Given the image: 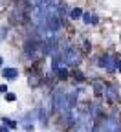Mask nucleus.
I'll use <instances>...</instances> for the list:
<instances>
[{"label":"nucleus","mask_w":121,"mask_h":132,"mask_svg":"<svg viewBox=\"0 0 121 132\" xmlns=\"http://www.w3.org/2000/svg\"><path fill=\"white\" fill-rule=\"evenodd\" d=\"M105 94H107V97L110 99L112 103H116V101H117V94H116V90H114L112 86H105Z\"/></svg>","instance_id":"20e7f679"},{"label":"nucleus","mask_w":121,"mask_h":132,"mask_svg":"<svg viewBox=\"0 0 121 132\" xmlns=\"http://www.w3.org/2000/svg\"><path fill=\"white\" fill-rule=\"evenodd\" d=\"M74 77H75V79H77V81H83V79H84V77H83V73H81V72H75V75H74Z\"/></svg>","instance_id":"9b49d317"},{"label":"nucleus","mask_w":121,"mask_h":132,"mask_svg":"<svg viewBox=\"0 0 121 132\" xmlns=\"http://www.w3.org/2000/svg\"><path fill=\"white\" fill-rule=\"evenodd\" d=\"M7 92V86L6 85H0V94H6Z\"/></svg>","instance_id":"f8f14e48"},{"label":"nucleus","mask_w":121,"mask_h":132,"mask_svg":"<svg viewBox=\"0 0 121 132\" xmlns=\"http://www.w3.org/2000/svg\"><path fill=\"white\" fill-rule=\"evenodd\" d=\"M6 33H7V29H6V28H0V42L6 39Z\"/></svg>","instance_id":"1a4fd4ad"},{"label":"nucleus","mask_w":121,"mask_h":132,"mask_svg":"<svg viewBox=\"0 0 121 132\" xmlns=\"http://www.w3.org/2000/svg\"><path fill=\"white\" fill-rule=\"evenodd\" d=\"M2 77H6L7 81H15L19 77V70L17 68H4L2 70Z\"/></svg>","instance_id":"7ed1b4c3"},{"label":"nucleus","mask_w":121,"mask_h":132,"mask_svg":"<svg viewBox=\"0 0 121 132\" xmlns=\"http://www.w3.org/2000/svg\"><path fill=\"white\" fill-rule=\"evenodd\" d=\"M53 106H55L57 112H64L66 108H70L68 103H66V95H64L62 90H57L55 92V95H53Z\"/></svg>","instance_id":"f257e3e1"},{"label":"nucleus","mask_w":121,"mask_h":132,"mask_svg":"<svg viewBox=\"0 0 121 132\" xmlns=\"http://www.w3.org/2000/svg\"><path fill=\"white\" fill-rule=\"evenodd\" d=\"M94 90H95V94L99 95V94H103V92H105V86H103L101 82H94Z\"/></svg>","instance_id":"6e6552de"},{"label":"nucleus","mask_w":121,"mask_h":132,"mask_svg":"<svg viewBox=\"0 0 121 132\" xmlns=\"http://www.w3.org/2000/svg\"><path fill=\"white\" fill-rule=\"evenodd\" d=\"M28 82H29V86H39V82H41V79H39L37 75H29Z\"/></svg>","instance_id":"423d86ee"},{"label":"nucleus","mask_w":121,"mask_h":132,"mask_svg":"<svg viewBox=\"0 0 121 132\" xmlns=\"http://www.w3.org/2000/svg\"><path fill=\"white\" fill-rule=\"evenodd\" d=\"M2 62H4V59H2V57H0V66H2Z\"/></svg>","instance_id":"2eb2a0df"},{"label":"nucleus","mask_w":121,"mask_h":132,"mask_svg":"<svg viewBox=\"0 0 121 132\" xmlns=\"http://www.w3.org/2000/svg\"><path fill=\"white\" fill-rule=\"evenodd\" d=\"M0 132H7V130H6V128H0Z\"/></svg>","instance_id":"dca6fc26"},{"label":"nucleus","mask_w":121,"mask_h":132,"mask_svg":"<svg viewBox=\"0 0 121 132\" xmlns=\"http://www.w3.org/2000/svg\"><path fill=\"white\" fill-rule=\"evenodd\" d=\"M57 75H59V79L64 81V79H68V70H66V68H59V70H57Z\"/></svg>","instance_id":"0eeeda50"},{"label":"nucleus","mask_w":121,"mask_h":132,"mask_svg":"<svg viewBox=\"0 0 121 132\" xmlns=\"http://www.w3.org/2000/svg\"><path fill=\"white\" fill-rule=\"evenodd\" d=\"M6 99H7V101H15L17 95H15V94H6Z\"/></svg>","instance_id":"9d476101"},{"label":"nucleus","mask_w":121,"mask_h":132,"mask_svg":"<svg viewBox=\"0 0 121 132\" xmlns=\"http://www.w3.org/2000/svg\"><path fill=\"white\" fill-rule=\"evenodd\" d=\"M83 20H84V22H92V16H90V15H84Z\"/></svg>","instance_id":"ddd939ff"},{"label":"nucleus","mask_w":121,"mask_h":132,"mask_svg":"<svg viewBox=\"0 0 121 132\" xmlns=\"http://www.w3.org/2000/svg\"><path fill=\"white\" fill-rule=\"evenodd\" d=\"M116 68H117V70L121 72V61H116Z\"/></svg>","instance_id":"4468645a"},{"label":"nucleus","mask_w":121,"mask_h":132,"mask_svg":"<svg viewBox=\"0 0 121 132\" xmlns=\"http://www.w3.org/2000/svg\"><path fill=\"white\" fill-rule=\"evenodd\" d=\"M81 16H83V11H81V7H75V9H72L70 11V19H81Z\"/></svg>","instance_id":"39448f33"},{"label":"nucleus","mask_w":121,"mask_h":132,"mask_svg":"<svg viewBox=\"0 0 121 132\" xmlns=\"http://www.w3.org/2000/svg\"><path fill=\"white\" fill-rule=\"evenodd\" d=\"M64 61H66L68 64H74V66L79 62V53H77L75 46H68V48L64 50Z\"/></svg>","instance_id":"f03ea898"}]
</instances>
